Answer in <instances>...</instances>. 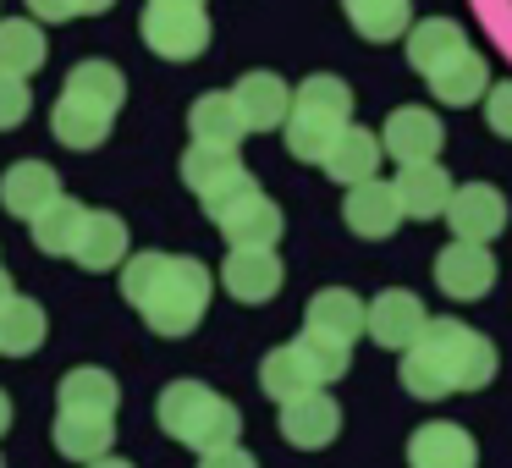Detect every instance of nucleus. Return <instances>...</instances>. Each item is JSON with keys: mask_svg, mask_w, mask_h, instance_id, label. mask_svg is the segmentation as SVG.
I'll return each instance as SVG.
<instances>
[{"mask_svg": "<svg viewBox=\"0 0 512 468\" xmlns=\"http://www.w3.org/2000/svg\"><path fill=\"white\" fill-rule=\"evenodd\" d=\"M254 193H259L254 171H248V166H237L232 177H221L215 188H204V193H199V204H204V215H210V221L221 226L226 215H232V210H243V204L254 199Z\"/></svg>", "mask_w": 512, "mask_h": 468, "instance_id": "nucleus-34", "label": "nucleus"}, {"mask_svg": "<svg viewBox=\"0 0 512 468\" xmlns=\"http://www.w3.org/2000/svg\"><path fill=\"white\" fill-rule=\"evenodd\" d=\"M210 292H215V276L193 254L144 248V254L122 259V303H133L155 336L199 331V320L210 314Z\"/></svg>", "mask_w": 512, "mask_h": 468, "instance_id": "nucleus-1", "label": "nucleus"}, {"mask_svg": "<svg viewBox=\"0 0 512 468\" xmlns=\"http://www.w3.org/2000/svg\"><path fill=\"white\" fill-rule=\"evenodd\" d=\"M347 122H353V89H347L336 72H314V78H303L298 89H292V111H287V122H281V133H287L292 160L320 166L325 149L336 144V133H342Z\"/></svg>", "mask_w": 512, "mask_h": 468, "instance_id": "nucleus-3", "label": "nucleus"}, {"mask_svg": "<svg viewBox=\"0 0 512 468\" xmlns=\"http://www.w3.org/2000/svg\"><path fill=\"white\" fill-rule=\"evenodd\" d=\"M12 292H17V287H12V276H6V270H0V303L12 298Z\"/></svg>", "mask_w": 512, "mask_h": 468, "instance_id": "nucleus-42", "label": "nucleus"}, {"mask_svg": "<svg viewBox=\"0 0 512 468\" xmlns=\"http://www.w3.org/2000/svg\"><path fill=\"white\" fill-rule=\"evenodd\" d=\"M452 188H457V182L446 177L441 160L402 166L397 182H391V193H397V204H402V221H435V215H446V204H452Z\"/></svg>", "mask_w": 512, "mask_h": 468, "instance_id": "nucleus-15", "label": "nucleus"}, {"mask_svg": "<svg viewBox=\"0 0 512 468\" xmlns=\"http://www.w3.org/2000/svg\"><path fill=\"white\" fill-rule=\"evenodd\" d=\"M28 226H34V248H39V254H50V259H72V243H78V226H83V204L61 193V199L50 204V210L39 215V221H28Z\"/></svg>", "mask_w": 512, "mask_h": 468, "instance_id": "nucleus-32", "label": "nucleus"}, {"mask_svg": "<svg viewBox=\"0 0 512 468\" xmlns=\"http://www.w3.org/2000/svg\"><path fill=\"white\" fill-rule=\"evenodd\" d=\"M83 468H133L127 457H94V463H83Z\"/></svg>", "mask_w": 512, "mask_h": 468, "instance_id": "nucleus-41", "label": "nucleus"}, {"mask_svg": "<svg viewBox=\"0 0 512 468\" xmlns=\"http://www.w3.org/2000/svg\"><path fill=\"white\" fill-rule=\"evenodd\" d=\"M28 111H34V89H28V78H12V72H0V133L23 127V122H28Z\"/></svg>", "mask_w": 512, "mask_h": 468, "instance_id": "nucleus-35", "label": "nucleus"}, {"mask_svg": "<svg viewBox=\"0 0 512 468\" xmlns=\"http://www.w3.org/2000/svg\"><path fill=\"white\" fill-rule=\"evenodd\" d=\"M402 39H408V67L419 72V78L441 72L452 56H463V50H468L463 28H457L452 17H424V23H413Z\"/></svg>", "mask_w": 512, "mask_h": 468, "instance_id": "nucleus-22", "label": "nucleus"}, {"mask_svg": "<svg viewBox=\"0 0 512 468\" xmlns=\"http://www.w3.org/2000/svg\"><path fill=\"white\" fill-rule=\"evenodd\" d=\"M424 320H430V314H424V303L413 298V292L391 287V292H380V298L364 309V336H375V347L408 353V347L419 342Z\"/></svg>", "mask_w": 512, "mask_h": 468, "instance_id": "nucleus-10", "label": "nucleus"}, {"mask_svg": "<svg viewBox=\"0 0 512 468\" xmlns=\"http://www.w3.org/2000/svg\"><path fill=\"white\" fill-rule=\"evenodd\" d=\"M446 221H452V237H463V243H490L507 226V199L490 182H463V188H452Z\"/></svg>", "mask_w": 512, "mask_h": 468, "instance_id": "nucleus-12", "label": "nucleus"}, {"mask_svg": "<svg viewBox=\"0 0 512 468\" xmlns=\"http://www.w3.org/2000/svg\"><path fill=\"white\" fill-rule=\"evenodd\" d=\"M490 281H496V254H490V243H446L441 254H435V287L446 292V298L457 303H474L490 292Z\"/></svg>", "mask_w": 512, "mask_h": 468, "instance_id": "nucleus-6", "label": "nucleus"}, {"mask_svg": "<svg viewBox=\"0 0 512 468\" xmlns=\"http://www.w3.org/2000/svg\"><path fill=\"white\" fill-rule=\"evenodd\" d=\"M61 94H78V100H89V105L122 111L127 78H122V67H111V61H78V67L67 72V83H61Z\"/></svg>", "mask_w": 512, "mask_h": 468, "instance_id": "nucleus-31", "label": "nucleus"}, {"mask_svg": "<svg viewBox=\"0 0 512 468\" xmlns=\"http://www.w3.org/2000/svg\"><path fill=\"white\" fill-rule=\"evenodd\" d=\"M155 419L171 441L193 446V452H215V446H232L243 435V413L204 380H171L155 402Z\"/></svg>", "mask_w": 512, "mask_h": 468, "instance_id": "nucleus-4", "label": "nucleus"}, {"mask_svg": "<svg viewBox=\"0 0 512 468\" xmlns=\"http://www.w3.org/2000/svg\"><path fill=\"white\" fill-rule=\"evenodd\" d=\"M408 468H479V446L463 424L430 419L408 435Z\"/></svg>", "mask_w": 512, "mask_h": 468, "instance_id": "nucleus-14", "label": "nucleus"}, {"mask_svg": "<svg viewBox=\"0 0 512 468\" xmlns=\"http://www.w3.org/2000/svg\"><path fill=\"white\" fill-rule=\"evenodd\" d=\"M56 408L61 413H105V419H116V408H122V386H116L111 369L78 364V369H67V375H61Z\"/></svg>", "mask_w": 512, "mask_h": 468, "instance_id": "nucleus-20", "label": "nucleus"}, {"mask_svg": "<svg viewBox=\"0 0 512 468\" xmlns=\"http://www.w3.org/2000/svg\"><path fill=\"white\" fill-rule=\"evenodd\" d=\"M281 226H287L281 221V204L265 199V193H254L243 210H232L221 221V237H226V248H276Z\"/></svg>", "mask_w": 512, "mask_h": 468, "instance_id": "nucleus-28", "label": "nucleus"}, {"mask_svg": "<svg viewBox=\"0 0 512 468\" xmlns=\"http://www.w3.org/2000/svg\"><path fill=\"white\" fill-rule=\"evenodd\" d=\"M127 254H133V243H127V221H122V215H116V210H83L72 259L100 276V270H122Z\"/></svg>", "mask_w": 512, "mask_h": 468, "instance_id": "nucleus-16", "label": "nucleus"}, {"mask_svg": "<svg viewBox=\"0 0 512 468\" xmlns=\"http://www.w3.org/2000/svg\"><path fill=\"white\" fill-rule=\"evenodd\" d=\"M237 166H243V160H237V149L193 144L188 155H182V182H188L193 193H204V188H215V182H221V177H232Z\"/></svg>", "mask_w": 512, "mask_h": 468, "instance_id": "nucleus-33", "label": "nucleus"}, {"mask_svg": "<svg viewBox=\"0 0 512 468\" xmlns=\"http://www.w3.org/2000/svg\"><path fill=\"white\" fill-rule=\"evenodd\" d=\"M116 0H78V17H100V12H111Z\"/></svg>", "mask_w": 512, "mask_h": 468, "instance_id": "nucleus-39", "label": "nucleus"}, {"mask_svg": "<svg viewBox=\"0 0 512 468\" xmlns=\"http://www.w3.org/2000/svg\"><path fill=\"white\" fill-rule=\"evenodd\" d=\"M259 386H265V397L292 402V397H303V391H320L325 380H320V369L309 364V353H303L298 342H287V347H270L265 353V364H259Z\"/></svg>", "mask_w": 512, "mask_h": 468, "instance_id": "nucleus-23", "label": "nucleus"}, {"mask_svg": "<svg viewBox=\"0 0 512 468\" xmlns=\"http://www.w3.org/2000/svg\"><path fill=\"white\" fill-rule=\"evenodd\" d=\"M347 23H353L358 39L369 45H391L413 28V0H342Z\"/></svg>", "mask_w": 512, "mask_h": 468, "instance_id": "nucleus-29", "label": "nucleus"}, {"mask_svg": "<svg viewBox=\"0 0 512 468\" xmlns=\"http://www.w3.org/2000/svg\"><path fill=\"white\" fill-rule=\"evenodd\" d=\"M281 441L298 446V452H320V446H331L336 435H342V408H336V397H325L320 391H303V397L281 402Z\"/></svg>", "mask_w": 512, "mask_h": 468, "instance_id": "nucleus-8", "label": "nucleus"}, {"mask_svg": "<svg viewBox=\"0 0 512 468\" xmlns=\"http://www.w3.org/2000/svg\"><path fill=\"white\" fill-rule=\"evenodd\" d=\"M364 309H369V303L358 298V292L325 287V292H314L309 309H303V331H309V336H325V342L353 347L358 336H364Z\"/></svg>", "mask_w": 512, "mask_h": 468, "instance_id": "nucleus-17", "label": "nucleus"}, {"mask_svg": "<svg viewBox=\"0 0 512 468\" xmlns=\"http://www.w3.org/2000/svg\"><path fill=\"white\" fill-rule=\"evenodd\" d=\"M188 133H193V144L237 149V144L248 138V127H243V116H237V100H232V94H226V89H210V94H199V100H193Z\"/></svg>", "mask_w": 512, "mask_h": 468, "instance_id": "nucleus-24", "label": "nucleus"}, {"mask_svg": "<svg viewBox=\"0 0 512 468\" xmlns=\"http://www.w3.org/2000/svg\"><path fill=\"white\" fill-rule=\"evenodd\" d=\"M45 67V23L34 17H0V72L34 78Z\"/></svg>", "mask_w": 512, "mask_h": 468, "instance_id": "nucleus-30", "label": "nucleus"}, {"mask_svg": "<svg viewBox=\"0 0 512 468\" xmlns=\"http://www.w3.org/2000/svg\"><path fill=\"white\" fill-rule=\"evenodd\" d=\"M397 375L402 391L419 402H441L452 391H485L496 380V342L468 331L452 314H441V320H424L419 342L402 353Z\"/></svg>", "mask_w": 512, "mask_h": 468, "instance_id": "nucleus-2", "label": "nucleus"}, {"mask_svg": "<svg viewBox=\"0 0 512 468\" xmlns=\"http://www.w3.org/2000/svg\"><path fill=\"white\" fill-rule=\"evenodd\" d=\"M182 6H204V0H182Z\"/></svg>", "mask_w": 512, "mask_h": 468, "instance_id": "nucleus-43", "label": "nucleus"}, {"mask_svg": "<svg viewBox=\"0 0 512 468\" xmlns=\"http://www.w3.org/2000/svg\"><path fill=\"white\" fill-rule=\"evenodd\" d=\"M424 83H430L435 105H457V111H468V105H479L485 89H490V61L474 56V50H463V56H452L441 72H430Z\"/></svg>", "mask_w": 512, "mask_h": 468, "instance_id": "nucleus-26", "label": "nucleus"}, {"mask_svg": "<svg viewBox=\"0 0 512 468\" xmlns=\"http://www.w3.org/2000/svg\"><path fill=\"white\" fill-rule=\"evenodd\" d=\"M144 45L160 61H199L210 50V17H204V6L149 0L144 6Z\"/></svg>", "mask_w": 512, "mask_h": 468, "instance_id": "nucleus-5", "label": "nucleus"}, {"mask_svg": "<svg viewBox=\"0 0 512 468\" xmlns=\"http://www.w3.org/2000/svg\"><path fill=\"white\" fill-rule=\"evenodd\" d=\"M199 468H259L254 452H243V446H215V452H199Z\"/></svg>", "mask_w": 512, "mask_h": 468, "instance_id": "nucleus-37", "label": "nucleus"}, {"mask_svg": "<svg viewBox=\"0 0 512 468\" xmlns=\"http://www.w3.org/2000/svg\"><path fill=\"white\" fill-rule=\"evenodd\" d=\"M56 199H61V177L45 160H17V166L0 171V210L17 215V221H39Z\"/></svg>", "mask_w": 512, "mask_h": 468, "instance_id": "nucleus-11", "label": "nucleus"}, {"mask_svg": "<svg viewBox=\"0 0 512 468\" xmlns=\"http://www.w3.org/2000/svg\"><path fill=\"white\" fill-rule=\"evenodd\" d=\"M342 221L353 237H364V243H380V237H391L402 226V204L397 193H391V182L369 177V182H353L342 199Z\"/></svg>", "mask_w": 512, "mask_h": 468, "instance_id": "nucleus-13", "label": "nucleus"}, {"mask_svg": "<svg viewBox=\"0 0 512 468\" xmlns=\"http://www.w3.org/2000/svg\"><path fill=\"white\" fill-rule=\"evenodd\" d=\"M45 331H50V320H45V303L39 298L12 292V298L0 303V353L6 358L39 353V347H45Z\"/></svg>", "mask_w": 512, "mask_h": 468, "instance_id": "nucleus-27", "label": "nucleus"}, {"mask_svg": "<svg viewBox=\"0 0 512 468\" xmlns=\"http://www.w3.org/2000/svg\"><path fill=\"white\" fill-rule=\"evenodd\" d=\"M287 281L276 248H226V265H221V287L232 292L237 303H270Z\"/></svg>", "mask_w": 512, "mask_h": 468, "instance_id": "nucleus-9", "label": "nucleus"}, {"mask_svg": "<svg viewBox=\"0 0 512 468\" xmlns=\"http://www.w3.org/2000/svg\"><path fill=\"white\" fill-rule=\"evenodd\" d=\"M232 100H237V116H243L248 133H276V127L287 122V111H292V89L276 78V72H243L237 89H232Z\"/></svg>", "mask_w": 512, "mask_h": 468, "instance_id": "nucleus-18", "label": "nucleus"}, {"mask_svg": "<svg viewBox=\"0 0 512 468\" xmlns=\"http://www.w3.org/2000/svg\"><path fill=\"white\" fill-rule=\"evenodd\" d=\"M12 430V397H6V391H0V435Z\"/></svg>", "mask_w": 512, "mask_h": 468, "instance_id": "nucleus-40", "label": "nucleus"}, {"mask_svg": "<svg viewBox=\"0 0 512 468\" xmlns=\"http://www.w3.org/2000/svg\"><path fill=\"white\" fill-rule=\"evenodd\" d=\"M111 127H116V111L89 105V100H78V94H61L56 111H50V133H56V144L61 149H78V155L100 149L105 138H111Z\"/></svg>", "mask_w": 512, "mask_h": 468, "instance_id": "nucleus-19", "label": "nucleus"}, {"mask_svg": "<svg viewBox=\"0 0 512 468\" xmlns=\"http://www.w3.org/2000/svg\"><path fill=\"white\" fill-rule=\"evenodd\" d=\"M446 144V127L435 111H424V105H402V111L386 116V127H380V149H386L397 166H419V160H435Z\"/></svg>", "mask_w": 512, "mask_h": 468, "instance_id": "nucleus-7", "label": "nucleus"}, {"mask_svg": "<svg viewBox=\"0 0 512 468\" xmlns=\"http://www.w3.org/2000/svg\"><path fill=\"white\" fill-rule=\"evenodd\" d=\"M485 122H490L496 138H512V78L485 89Z\"/></svg>", "mask_w": 512, "mask_h": 468, "instance_id": "nucleus-36", "label": "nucleus"}, {"mask_svg": "<svg viewBox=\"0 0 512 468\" xmlns=\"http://www.w3.org/2000/svg\"><path fill=\"white\" fill-rule=\"evenodd\" d=\"M56 452L72 463H94V457H111L116 446V419L105 413H56Z\"/></svg>", "mask_w": 512, "mask_h": 468, "instance_id": "nucleus-25", "label": "nucleus"}, {"mask_svg": "<svg viewBox=\"0 0 512 468\" xmlns=\"http://www.w3.org/2000/svg\"><path fill=\"white\" fill-rule=\"evenodd\" d=\"M380 155H386V149H380V133H369V127H353L347 122L342 133H336V144L325 149V177L331 182H342V188H353V182H369L380 171Z\"/></svg>", "mask_w": 512, "mask_h": 468, "instance_id": "nucleus-21", "label": "nucleus"}, {"mask_svg": "<svg viewBox=\"0 0 512 468\" xmlns=\"http://www.w3.org/2000/svg\"><path fill=\"white\" fill-rule=\"evenodd\" d=\"M34 23H72L78 17V0H28Z\"/></svg>", "mask_w": 512, "mask_h": 468, "instance_id": "nucleus-38", "label": "nucleus"}]
</instances>
